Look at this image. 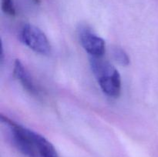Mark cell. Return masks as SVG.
Wrapping results in <instances>:
<instances>
[{"label":"cell","instance_id":"1","mask_svg":"<svg viewBox=\"0 0 158 157\" xmlns=\"http://www.w3.org/2000/svg\"><path fill=\"white\" fill-rule=\"evenodd\" d=\"M102 57H90L92 72L103 93L117 98L121 92V77L118 70Z\"/></svg>","mask_w":158,"mask_h":157},{"label":"cell","instance_id":"2","mask_svg":"<svg viewBox=\"0 0 158 157\" xmlns=\"http://www.w3.org/2000/svg\"><path fill=\"white\" fill-rule=\"evenodd\" d=\"M2 123L9 130L12 144L26 157H40L38 150V136L40 134L15 123L8 117L1 115Z\"/></svg>","mask_w":158,"mask_h":157},{"label":"cell","instance_id":"3","mask_svg":"<svg viewBox=\"0 0 158 157\" xmlns=\"http://www.w3.org/2000/svg\"><path fill=\"white\" fill-rule=\"evenodd\" d=\"M20 38L27 47L40 55H47L51 52V46L44 32L32 24H26L20 32Z\"/></svg>","mask_w":158,"mask_h":157},{"label":"cell","instance_id":"4","mask_svg":"<svg viewBox=\"0 0 158 157\" xmlns=\"http://www.w3.org/2000/svg\"><path fill=\"white\" fill-rule=\"evenodd\" d=\"M80 40L82 46L92 57H102L105 53L106 45L101 37L86 28H83L80 32Z\"/></svg>","mask_w":158,"mask_h":157},{"label":"cell","instance_id":"5","mask_svg":"<svg viewBox=\"0 0 158 157\" xmlns=\"http://www.w3.org/2000/svg\"><path fill=\"white\" fill-rule=\"evenodd\" d=\"M14 76L21 83L23 87L32 95H38V89L35 86L32 77L23 63L19 60H16L14 63Z\"/></svg>","mask_w":158,"mask_h":157},{"label":"cell","instance_id":"6","mask_svg":"<svg viewBox=\"0 0 158 157\" xmlns=\"http://www.w3.org/2000/svg\"><path fill=\"white\" fill-rule=\"evenodd\" d=\"M38 150L40 157H60L53 145L40 134L38 137Z\"/></svg>","mask_w":158,"mask_h":157},{"label":"cell","instance_id":"7","mask_svg":"<svg viewBox=\"0 0 158 157\" xmlns=\"http://www.w3.org/2000/svg\"><path fill=\"white\" fill-rule=\"evenodd\" d=\"M113 57L114 60L123 66H127L130 64V57L124 49L116 47L113 49Z\"/></svg>","mask_w":158,"mask_h":157},{"label":"cell","instance_id":"8","mask_svg":"<svg viewBox=\"0 0 158 157\" xmlns=\"http://www.w3.org/2000/svg\"><path fill=\"white\" fill-rule=\"evenodd\" d=\"M1 8L5 14L10 16L15 15V8L13 0H1Z\"/></svg>","mask_w":158,"mask_h":157},{"label":"cell","instance_id":"9","mask_svg":"<svg viewBox=\"0 0 158 157\" xmlns=\"http://www.w3.org/2000/svg\"><path fill=\"white\" fill-rule=\"evenodd\" d=\"M34 2H35L36 4H39V3H40V0H34Z\"/></svg>","mask_w":158,"mask_h":157}]
</instances>
